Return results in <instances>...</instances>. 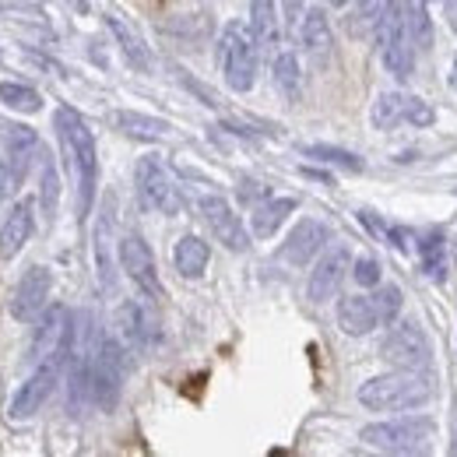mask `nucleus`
Returning <instances> with one entry per match:
<instances>
[{
	"mask_svg": "<svg viewBox=\"0 0 457 457\" xmlns=\"http://www.w3.org/2000/svg\"><path fill=\"white\" fill-rule=\"evenodd\" d=\"M355 398L366 411H411L433 398V384L419 370H395L359 384Z\"/></svg>",
	"mask_w": 457,
	"mask_h": 457,
	"instance_id": "f03ea898",
	"label": "nucleus"
},
{
	"mask_svg": "<svg viewBox=\"0 0 457 457\" xmlns=\"http://www.w3.org/2000/svg\"><path fill=\"white\" fill-rule=\"evenodd\" d=\"M306 155H310V159H320V162H331V166L348 170V172L362 170V159H359V155L342 152V148H331V145H310V148H306Z\"/></svg>",
	"mask_w": 457,
	"mask_h": 457,
	"instance_id": "2f4dec72",
	"label": "nucleus"
},
{
	"mask_svg": "<svg viewBox=\"0 0 457 457\" xmlns=\"http://www.w3.org/2000/svg\"><path fill=\"white\" fill-rule=\"evenodd\" d=\"M380 355H384V362H391L395 370H426L433 348H429L426 331H422L415 320H404V324L395 320L391 331H387V338L380 342Z\"/></svg>",
	"mask_w": 457,
	"mask_h": 457,
	"instance_id": "6e6552de",
	"label": "nucleus"
},
{
	"mask_svg": "<svg viewBox=\"0 0 457 457\" xmlns=\"http://www.w3.org/2000/svg\"><path fill=\"white\" fill-rule=\"evenodd\" d=\"M404 21H408V36L419 50L433 46V21H429V0H404Z\"/></svg>",
	"mask_w": 457,
	"mask_h": 457,
	"instance_id": "a878e982",
	"label": "nucleus"
},
{
	"mask_svg": "<svg viewBox=\"0 0 457 457\" xmlns=\"http://www.w3.org/2000/svg\"><path fill=\"white\" fill-rule=\"evenodd\" d=\"M451 81L457 85V57H454V67H451Z\"/></svg>",
	"mask_w": 457,
	"mask_h": 457,
	"instance_id": "4c0bfd02",
	"label": "nucleus"
},
{
	"mask_svg": "<svg viewBox=\"0 0 457 457\" xmlns=\"http://www.w3.org/2000/svg\"><path fill=\"white\" fill-rule=\"evenodd\" d=\"M275 85H278V92L286 96V99H295L299 96V88H303V74H299V57L286 50V54H278L275 57Z\"/></svg>",
	"mask_w": 457,
	"mask_h": 457,
	"instance_id": "c85d7f7f",
	"label": "nucleus"
},
{
	"mask_svg": "<svg viewBox=\"0 0 457 457\" xmlns=\"http://www.w3.org/2000/svg\"><path fill=\"white\" fill-rule=\"evenodd\" d=\"M113 127L123 134V137H134V141H166L172 130L166 120L137 113V110H116Z\"/></svg>",
	"mask_w": 457,
	"mask_h": 457,
	"instance_id": "6ab92c4d",
	"label": "nucleus"
},
{
	"mask_svg": "<svg viewBox=\"0 0 457 457\" xmlns=\"http://www.w3.org/2000/svg\"><path fill=\"white\" fill-rule=\"evenodd\" d=\"M328 239H331L328 222H320V219H299L292 226V232H288V239L282 243L278 257L286 264H292V268H306L313 257H320V250L328 246Z\"/></svg>",
	"mask_w": 457,
	"mask_h": 457,
	"instance_id": "ddd939ff",
	"label": "nucleus"
},
{
	"mask_svg": "<svg viewBox=\"0 0 457 457\" xmlns=\"http://www.w3.org/2000/svg\"><path fill=\"white\" fill-rule=\"evenodd\" d=\"M110 236H113V194L106 197V212H103V219H99V226H96V264H99V278H103V286H110L113 282V257H110Z\"/></svg>",
	"mask_w": 457,
	"mask_h": 457,
	"instance_id": "393cba45",
	"label": "nucleus"
},
{
	"mask_svg": "<svg viewBox=\"0 0 457 457\" xmlns=\"http://www.w3.org/2000/svg\"><path fill=\"white\" fill-rule=\"evenodd\" d=\"M328 4H331V7H345V4H348V0H328Z\"/></svg>",
	"mask_w": 457,
	"mask_h": 457,
	"instance_id": "58836bf2",
	"label": "nucleus"
},
{
	"mask_svg": "<svg viewBox=\"0 0 457 457\" xmlns=\"http://www.w3.org/2000/svg\"><path fill=\"white\" fill-rule=\"evenodd\" d=\"M208 261H212V246L201 239V236H179L176 246H172V268L179 278H201L208 271Z\"/></svg>",
	"mask_w": 457,
	"mask_h": 457,
	"instance_id": "f3484780",
	"label": "nucleus"
},
{
	"mask_svg": "<svg viewBox=\"0 0 457 457\" xmlns=\"http://www.w3.org/2000/svg\"><path fill=\"white\" fill-rule=\"evenodd\" d=\"M71 345H74V320H71L67 306H46L43 317H39L36 338H32V359H36V366L39 362H57V366H63L67 355H71Z\"/></svg>",
	"mask_w": 457,
	"mask_h": 457,
	"instance_id": "0eeeda50",
	"label": "nucleus"
},
{
	"mask_svg": "<svg viewBox=\"0 0 457 457\" xmlns=\"http://www.w3.org/2000/svg\"><path fill=\"white\" fill-rule=\"evenodd\" d=\"M106 29L113 32V39L120 43V50H123V57H127L130 67H137V71H148V67H152V57H148L145 39H141L120 14H106Z\"/></svg>",
	"mask_w": 457,
	"mask_h": 457,
	"instance_id": "5701e85b",
	"label": "nucleus"
},
{
	"mask_svg": "<svg viewBox=\"0 0 457 457\" xmlns=\"http://www.w3.org/2000/svg\"><path fill=\"white\" fill-rule=\"evenodd\" d=\"M39 172H43L39 204H43L46 219H54V215H57V201H60V179H57V170H54V162H50V155H46L43 148H39Z\"/></svg>",
	"mask_w": 457,
	"mask_h": 457,
	"instance_id": "c756f323",
	"label": "nucleus"
},
{
	"mask_svg": "<svg viewBox=\"0 0 457 457\" xmlns=\"http://www.w3.org/2000/svg\"><path fill=\"white\" fill-rule=\"evenodd\" d=\"M0 103L14 113H39L43 110V96L21 81H0Z\"/></svg>",
	"mask_w": 457,
	"mask_h": 457,
	"instance_id": "cd10ccee",
	"label": "nucleus"
},
{
	"mask_svg": "<svg viewBox=\"0 0 457 457\" xmlns=\"http://www.w3.org/2000/svg\"><path fill=\"white\" fill-rule=\"evenodd\" d=\"M57 380H60L57 362H39L36 373L14 391V398H11V404H7V415H11V419H32V415L50 401L54 387H57Z\"/></svg>",
	"mask_w": 457,
	"mask_h": 457,
	"instance_id": "4468645a",
	"label": "nucleus"
},
{
	"mask_svg": "<svg viewBox=\"0 0 457 457\" xmlns=\"http://www.w3.org/2000/svg\"><path fill=\"white\" fill-rule=\"evenodd\" d=\"M299 39H303V50L313 60H328L335 50V32H331V21L320 7H310L303 25H299Z\"/></svg>",
	"mask_w": 457,
	"mask_h": 457,
	"instance_id": "a211bd4d",
	"label": "nucleus"
},
{
	"mask_svg": "<svg viewBox=\"0 0 457 457\" xmlns=\"http://www.w3.org/2000/svg\"><path fill=\"white\" fill-rule=\"evenodd\" d=\"M250 32L261 50H275L282 39V21L275 0H250Z\"/></svg>",
	"mask_w": 457,
	"mask_h": 457,
	"instance_id": "412c9836",
	"label": "nucleus"
},
{
	"mask_svg": "<svg viewBox=\"0 0 457 457\" xmlns=\"http://www.w3.org/2000/svg\"><path fill=\"white\" fill-rule=\"evenodd\" d=\"M197 212H201L204 226L212 228L215 243H222L226 250L243 253V250L250 246V232H246V226H243V219L232 212V204H228L226 197L208 194V197H201V201H197Z\"/></svg>",
	"mask_w": 457,
	"mask_h": 457,
	"instance_id": "f8f14e48",
	"label": "nucleus"
},
{
	"mask_svg": "<svg viewBox=\"0 0 457 457\" xmlns=\"http://www.w3.org/2000/svg\"><path fill=\"white\" fill-rule=\"evenodd\" d=\"M433 419L426 415H401V419H384V422H370L359 429V440L373 451L384 454H426L433 444Z\"/></svg>",
	"mask_w": 457,
	"mask_h": 457,
	"instance_id": "7ed1b4c3",
	"label": "nucleus"
},
{
	"mask_svg": "<svg viewBox=\"0 0 457 457\" xmlns=\"http://www.w3.org/2000/svg\"><path fill=\"white\" fill-rule=\"evenodd\" d=\"M429 4H436V0H429Z\"/></svg>",
	"mask_w": 457,
	"mask_h": 457,
	"instance_id": "ea45409f",
	"label": "nucleus"
},
{
	"mask_svg": "<svg viewBox=\"0 0 457 457\" xmlns=\"http://www.w3.org/2000/svg\"><path fill=\"white\" fill-rule=\"evenodd\" d=\"M404 99L408 96H401V92H380L370 110V123L377 130H395L398 123H404Z\"/></svg>",
	"mask_w": 457,
	"mask_h": 457,
	"instance_id": "bb28decb",
	"label": "nucleus"
},
{
	"mask_svg": "<svg viewBox=\"0 0 457 457\" xmlns=\"http://www.w3.org/2000/svg\"><path fill=\"white\" fill-rule=\"evenodd\" d=\"M391 7V0H355V21H359V32H373L380 14Z\"/></svg>",
	"mask_w": 457,
	"mask_h": 457,
	"instance_id": "473e14b6",
	"label": "nucleus"
},
{
	"mask_svg": "<svg viewBox=\"0 0 457 457\" xmlns=\"http://www.w3.org/2000/svg\"><path fill=\"white\" fill-rule=\"evenodd\" d=\"M373 36H377L380 60H384L387 74H395L398 81H408V78H411V71H415V50H411L415 43H411V36H408L404 7H401L398 0H391V7L380 14V21H377Z\"/></svg>",
	"mask_w": 457,
	"mask_h": 457,
	"instance_id": "39448f33",
	"label": "nucleus"
},
{
	"mask_svg": "<svg viewBox=\"0 0 457 457\" xmlns=\"http://www.w3.org/2000/svg\"><path fill=\"white\" fill-rule=\"evenodd\" d=\"M352 278H355V286H366V288L380 286L384 275H380L377 257H355V261H352Z\"/></svg>",
	"mask_w": 457,
	"mask_h": 457,
	"instance_id": "f704fd0d",
	"label": "nucleus"
},
{
	"mask_svg": "<svg viewBox=\"0 0 457 457\" xmlns=\"http://www.w3.org/2000/svg\"><path fill=\"white\" fill-rule=\"evenodd\" d=\"M116 320H120V331H123V338L130 345H152V338H155V317H152V310L141 306V303H134V299L120 306Z\"/></svg>",
	"mask_w": 457,
	"mask_h": 457,
	"instance_id": "4be33fe9",
	"label": "nucleus"
},
{
	"mask_svg": "<svg viewBox=\"0 0 457 457\" xmlns=\"http://www.w3.org/2000/svg\"><path fill=\"white\" fill-rule=\"evenodd\" d=\"M299 208V201L295 197H268L264 204H257L253 208V215H250V232L257 236V239H268V236H275L278 228L286 226V219Z\"/></svg>",
	"mask_w": 457,
	"mask_h": 457,
	"instance_id": "aec40b11",
	"label": "nucleus"
},
{
	"mask_svg": "<svg viewBox=\"0 0 457 457\" xmlns=\"http://www.w3.org/2000/svg\"><path fill=\"white\" fill-rule=\"evenodd\" d=\"M415 250H419L422 271H426L433 282H444V278H447V239H444L440 232H426V236L415 243Z\"/></svg>",
	"mask_w": 457,
	"mask_h": 457,
	"instance_id": "b1692460",
	"label": "nucleus"
},
{
	"mask_svg": "<svg viewBox=\"0 0 457 457\" xmlns=\"http://www.w3.org/2000/svg\"><path fill=\"white\" fill-rule=\"evenodd\" d=\"M373 306H377V317H380V324L384 328H391L395 320L401 317V306H404V299H401V288L398 286H377V292H373Z\"/></svg>",
	"mask_w": 457,
	"mask_h": 457,
	"instance_id": "7c9ffc66",
	"label": "nucleus"
},
{
	"mask_svg": "<svg viewBox=\"0 0 457 457\" xmlns=\"http://www.w3.org/2000/svg\"><path fill=\"white\" fill-rule=\"evenodd\" d=\"M57 134H60V148H63V159H67V170L74 172L78 179V212L88 215L92 212V197H96V176H99V152H96V134L88 130V123L74 110L60 106L57 116Z\"/></svg>",
	"mask_w": 457,
	"mask_h": 457,
	"instance_id": "f257e3e1",
	"label": "nucleus"
},
{
	"mask_svg": "<svg viewBox=\"0 0 457 457\" xmlns=\"http://www.w3.org/2000/svg\"><path fill=\"white\" fill-rule=\"evenodd\" d=\"M134 190H137L141 208H148V212H159V215H179L183 212V194H179V187L172 179L170 166L159 155L137 159V166H134Z\"/></svg>",
	"mask_w": 457,
	"mask_h": 457,
	"instance_id": "423d86ee",
	"label": "nucleus"
},
{
	"mask_svg": "<svg viewBox=\"0 0 457 457\" xmlns=\"http://www.w3.org/2000/svg\"><path fill=\"white\" fill-rule=\"evenodd\" d=\"M50 292H54V275L43 264L25 268V275L18 278V286L11 292V317L21 324H32L43 317V310L50 306Z\"/></svg>",
	"mask_w": 457,
	"mask_h": 457,
	"instance_id": "9b49d317",
	"label": "nucleus"
},
{
	"mask_svg": "<svg viewBox=\"0 0 457 457\" xmlns=\"http://www.w3.org/2000/svg\"><path fill=\"white\" fill-rule=\"evenodd\" d=\"M36 201L32 197H21L7 215H4V222H0V257L4 261H14L21 250H25V243L32 239V228H36Z\"/></svg>",
	"mask_w": 457,
	"mask_h": 457,
	"instance_id": "2eb2a0df",
	"label": "nucleus"
},
{
	"mask_svg": "<svg viewBox=\"0 0 457 457\" xmlns=\"http://www.w3.org/2000/svg\"><path fill=\"white\" fill-rule=\"evenodd\" d=\"M352 275V250L345 243H331L320 250L313 271H310V282H306V299L310 303H328L338 295L342 282Z\"/></svg>",
	"mask_w": 457,
	"mask_h": 457,
	"instance_id": "9d476101",
	"label": "nucleus"
},
{
	"mask_svg": "<svg viewBox=\"0 0 457 457\" xmlns=\"http://www.w3.org/2000/svg\"><path fill=\"white\" fill-rule=\"evenodd\" d=\"M404 123H411V127H433V123H436V113H433V106L422 103L419 96H408V99H404Z\"/></svg>",
	"mask_w": 457,
	"mask_h": 457,
	"instance_id": "c9c22d12",
	"label": "nucleus"
},
{
	"mask_svg": "<svg viewBox=\"0 0 457 457\" xmlns=\"http://www.w3.org/2000/svg\"><path fill=\"white\" fill-rule=\"evenodd\" d=\"M257 39L250 32V25H239V21H228L219 36V67H222V78L232 92H250L253 81H257Z\"/></svg>",
	"mask_w": 457,
	"mask_h": 457,
	"instance_id": "20e7f679",
	"label": "nucleus"
},
{
	"mask_svg": "<svg viewBox=\"0 0 457 457\" xmlns=\"http://www.w3.org/2000/svg\"><path fill=\"white\" fill-rule=\"evenodd\" d=\"M116 261H120L123 275L141 288L148 299H162V282H159V268H155L152 246H148L137 232L120 236V243H116Z\"/></svg>",
	"mask_w": 457,
	"mask_h": 457,
	"instance_id": "1a4fd4ad",
	"label": "nucleus"
},
{
	"mask_svg": "<svg viewBox=\"0 0 457 457\" xmlns=\"http://www.w3.org/2000/svg\"><path fill=\"white\" fill-rule=\"evenodd\" d=\"M444 7H447V21H451V29L457 32V0H444Z\"/></svg>",
	"mask_w": 457,
	"mask_h": 457,
	"instance_id": "e433bc0d",
	"label": "nucleus"
},
{
	"mask_svg": "<svg viewBox=\"0 0 457 457\" xmlns=\"http://www.w3.org/2000/svg\"><path fill=\"white\" fill-rule=\"evenodd\" d=\"M21 176H25V162L21 159H0V204L18 190Z\"/></svg>",
	"mask_w": 457,
	"mask_h": 457,
	"instance_id": "72a5a7b5",
	"label": "nucleus"
},
{
	"mask_svg": "<svg viewBox=\"0 0 457 457\" xmlns=\"http://www.w3.org/2000/svg\"><path fill=\"white\" fill-rule=\"evenodd\" d=\"M338 328L348 338H366L373 328H380L373 295H345V299H338Z\"/></svg>",
	"mask_w": 457,
	"mask_h": 457,
	"instance_id": "dca6fc26",
	"label": "nucleus"
}]
</instances>
